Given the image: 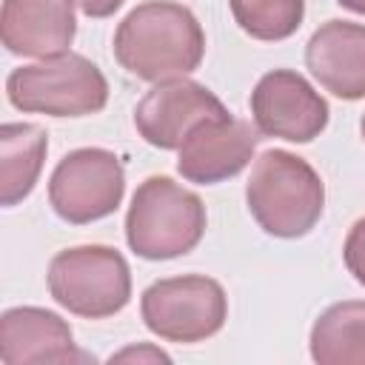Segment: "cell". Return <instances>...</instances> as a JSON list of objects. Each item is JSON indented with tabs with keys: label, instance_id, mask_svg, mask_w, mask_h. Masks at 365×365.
<instances>
[{
	"label": "cell",
	"instance_id": "cell-1",
	"mask_svg": "<svg viewBox=\"0 0 365 365\" xmlns=\"http://www.w3.org/2000/svg\"><path fill=\"white\" fill-rule=\"evenodd\" d=\"M205 54V34L191 9L171 0H148L131 9L114 31L117 63L148 83L191 74Z\"/></svg>",
	"mask_w": 365,
	"mask_h": 365
},
{
	"label": "cell",
	"instance_id": "cell-2",
	"mask_svg": "<svg viewBox=\"0 0 365 365\" xmlns=\"http://www.w3.org/2000/svg\"><path fill=\"white\" fill-rule=\"evenodd\" d=\"M245 200L265 234L294 240L308 234L322 217L325 185L302 157L271 148L254 163Z\"/></svg>",
	"mask_w": 365,
	"mask_h": 365
},
{
	"label": "cell",
	"instance_id": "cell-3",
	"mask_svg": "<svg viewBox=\"0 0 365 365\" xmlns=\"http://www.w3.org/2000/svg\"><path fill=\"white\" fill-rule=\"evenodd\" d=\"M205 234L202 200L171 177H148L131 197L125 240L143 259H174L197 248Z\"/></svg>",
	"mask_w": 365,
	"mask_h": 365
},
{
	"label": "cell",
	"instance_id": "cell-4",
	"mask_svg": "<svg viewBox=\"0 0 365 365\" xmlns=\"http://www.w3.org/2000/svg\"><path fill=\"white\" fill-rule=\"evenodd\" d=\"M14 108L51 117H86L106 106L108 83L83 54L60 51L40 63L14 68L6 80Z\"/></svg>",
	"mask_w": 365,
	"mask_h": 365
},
{
	"label": "cell",
	"instance_id": "cell-5",
	"mask_svg": "<svg viewBox=\"0 0 365 365\" xmlns=\"http://www.w3.org/2000/svg\"><path fill=\"white\" fill-rule=\"evenodd\" d=\"M48 291L66 311L103 319L125 308L131 271L117 248L77 245L54 254L48 262Z\"/></svg>",
	"mask_w": 365,
	"mask_h": 365
},
{
	"label": "cell",
	"instance_id": "cell-6",
	"mask_svg": "<svg viewBox=\"0 0 365 365\" xmlns=\"http://www.w3.org/2000/svg\"><path fill=\"white\" fill-rule=\"evenodd\" d=\"M143 319L151 334L168 342H200L214 336L228 314L225 291L217 279L188 274L157 279L143 291Z\"/></svg>",
	"mask_w": 365,
	"mask_h": 365
},
{
	"label": "cell",
	"instance_id": "cell-7",
	"mask_svg": "<svg viewBox=\"0 0 365 365\" xmlns=\"http://www.w3.org/2000/svg\"><path fill=\"white\" fill-rule=\"evenodd\" d=\"M123 191V165L106 148H77L66 154L48 180L51 208L74 225L108 217L120 205Z\"/></svg>",
	"mask_w": 365,
	"mask_h": 365
},
{
	"label": "cell",
	"instance_id": "cell-8",
	"mask_svg": "<svg viewBox=\"0 0 365 365\" xmlns=\"http://www.w3.org/2000/svg\"><path fill=\"white\" fill-rule=\"evenodd\" d=\"M251 114L259 134L288 143H311L328 125V103L314 86L288 68H274L251 91Z\"/></svg>",
	"mask_w": 365,
	"mask_h": 365
},
{
	"label": "cell",
	"instance_id": "cell-9",
	"mask_svg": "<svg viewBox=\"0 0 365 365\" xmlns=\"http://www.w3.org/2000/svg\"><path fill=\"white\" fill-rule=\"evenodd\" d=\"M228 108L205 86L174 77L157 83L134 108V125L148 145L180 148L194 125L211 117H222Z\"/></svg>",
	"mask_w": 365,
	"mask_h": 365
},
{
	"label": "cell",
	"instance_id": "cell-10",
	"mask_svg": "<svg viewBox=\"0 0 365 365\" xmlns=\"http://www.w3.org/2000/svg\"><path fill=\"white\" fill-rule=\"evenodd\" d=\"M259 143V128H254L245 120H237L231 114L202 120L191 128L185 143L180 145L177 171L188 182L211 185L220 180H228L240 174Z\"/></svg>",
	"mask_w": 365,
	"mask_h": 365
},
{
	"label": "cell",
	"instance_id": "cell-11",
	"mask_svg": "<svg viewBox=\"0 0 365 365\" xmlns=\"http://www.w3.org/2000/svg\"><path fill=\"white\" fill-rule=\"evenodd\" d=\"M74 348V334L63 317L46 308H9L0 317V362L3 365H57L88 362Z\"/></svg>",
	"mask_w": 365,
	"mask_h": 365
},
{
	"label": "cell",
	"instance_id": "cell-12",
	"mask_svg": "<svg viewBox=\"0 0 365 365\" xmlns=\"http://www.w3.org/2000/svg\"><path fill=\"white\" fill-rule=\"evenodd\" d=\"M305 66L334 97H365V26L351 20L322 23L305 46Z\"/></svg>",
	"mask_w": 365,
	"mask_h": 365
},
{
	"label": "cell",
	"instance_id": "cell-13",
	"mask_svg": "<svg viewBox=\"0 0 365 365\" xmlns=\"http://www.w3.org/2000/svg\"><path fill=\"white\" fill-rule=\"evenodd\" d=\"M74 31V0H3L0 37L11 54H60L71 46Z\"/></svg>",
	"mask_w": 365,
	"mask_h": 365
},
{
	"label": "cell",
	"instance_id": "cell-14",
	"mask_svg": "<svg viewBox=\"0 0 365 365\" xmlns=\"http://www.w3.org/2000/svg\"><path fill=\"white\" fill-rule=\"evenodd\" d=\"M48 148V134L31 123H6L0 128V200L17 205L34 188Z\"/></svg>",
	"mask_w": 365,
	"mask_h": 365
},
{
	"label": "cell",
	"instance_id": "cell-15",
	"mask_svg": "<svg viewBox=\"0 0 365 365\" xmlns=\"http://www.w3.org/2000/svg\"><path fill=\"white\" fill-rule=\"evenodd\" d=\"M311 356L319 365H365L362 299H345L319 314L311 328Z\"/></svg>",
	"mask_w": 365,
	"mask_h": 365
},
{
	"label": "cell",
	"instance_id": "cell-16",
	"mask_svg": "<svg viewBox=\"0 0 365 365\" xmlns=\"http://www.w3.org/2000/svg\"><path fill=\"white\" fill-rule=\"evenodd\" d=\"M237 26L254 40L291 37L305 14V0H228Z\"/></svg>",
	"mask_w": 365,
	"mask_h": 365
},
{
	"label": "cell",
	"instance_id": "cell-17",
	"mask_svg": "<svg viewBox=\"0 0 365 365\" xmlns=\"http://www.w3.org/2000/svg\"><path fill=\"white\" fill-rule=\"evenodd\" d=\"M345 265L354 274V279L359 285H365V217L356 220L345 237V248H342Z\"/></svg>",
	"mask_w": 365,
	"mask_h": 365
},
{
	"label": "cell",
	"instance_id": "cell-18",
	"mask_svg": "<svg viewBox=\"0 0 365 365\" xmlns=\"http://www.w3.org/2000/svg\"><path fill=\"white\" fill-rule=\"evenodd\" d=\"M125 0H77V6L88 14V17H108L114 14Z\"/></svg>",
	"mask_w": 365,
	"mask_h": 365
},
{
	"label": "cell",
	"instance_id": "cell-19",
	"mask_svg": "<svg viewBox=\"0 0 365 365\" xmlns=\"http://www.w3.org/2000/svg\"><path fill=\"white\" fill-rule=\"evenodd\" d=\"M123 362V359H154V362H168V356L163 354V351H157V348H125V351H120L117 356H111V362Z\"/></svg>",
	"mask_w": 365,
	"mask_h": 365
},
{
	"label": "cell",
	"instance_id": "cell-20",
	"mask_svg": "<svg viewBox=\"0 0 365 365\" xmlns=\"http://www.w3.org/2000/svg\"><path fill=\"white\" fill-rule=\"evenodd\" d=\"M336 3L351 9V11H356V14H365V0H336Z\"/></svg>",
	"mask_w": 365,
	"mask_h": 365
},
{
	"label": "cell",
	"instance_id": "cell-21",
	"mask_svg": "<svg viewBox=\"0 0 365 365\" xmlns=\"http://www.w3.org/2000/svg\"><path fill=\"white\" fill-rule=\"evenodd\" d=\"M362 137H365V117H362Z\"/></svg>",
	"mask_w": 365,
	"mask_h": 365
}]
</instances>
